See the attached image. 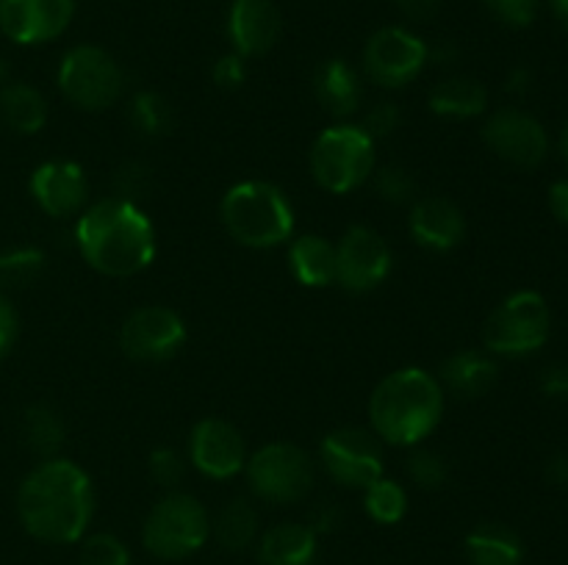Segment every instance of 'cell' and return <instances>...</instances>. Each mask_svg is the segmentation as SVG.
I'll return each mask as SVG.
<instances>
[{
  "instance_id": "6da1fadb",
  "label": "cell",
  "mask_w": 568,
  "mask_h": 565,
  "mask_svg": "<svg viewBox=\"0 0 568 565\" xmlns=\"http://www.w3.org/2000/svg\"><path fill=\"white\" fill-rule=\"evenodd\" d=\"M17 515L37 541L78 543L94 515L92 476L67 458L42 460L20 482Z\"/></svg>"
},
{
  "instance_id": "7a4b0ae2",
  "label": "cell",
  "mask_w": 568,
  "mask_h": 565,
  "mask_svg": "<svg viewBox=\"0 0 568 565\" xmlns=\"http://www.w3.org/2000/svg\"><path fill=\"white\" fill-rule=\"evenodd\" d=\"M81 258L105 277H133L155 260V227L144 208L125 197L87 205L75 222Z\"/></svg>"
},
{
  "instance_id": "3957f363",
  "label": "cell",
  "mask_w": 568,
  "mask_h": 565,
  "mask_svg": "<svg viewBox=\"0 0 568 565\" xmlns=\"http://www.w3.org/2000/svg\"><path fill=\"white\" fill-rule=\"evenodd\" d=\"M444 415V386L419 366H405L377 382L369 399L372 432L392 446H419Z\"/></svg>"
},
{
  "instance_id": "277c9868",
  "label": "cell",
  "mask_w": 568,
  "mask_h": 565,
  "mask_svg": "<svg viewBox=\"0 0 568 565\" xmlns=\"http://www.w3.org/2000/svg\"><path fill=\"white\" fill-rule=\"evenodd\" d=\"M220 216L227 236L250 249H275L294 236L292 199L270 181L233 183L222 194Z\"/></svg>"
},
{
  "instance_id": "5b68a950",
  "label": "cell",
  "mask_w": 568,
  "mask_h": 565,
  "mask_svg": "<svg viewBox=\"0 0 568 565\" xmlns=\"http://www.w3.org/2000/svg\"><path fill=\"white\" fill-rule=\"evenodd\" d=\"M311 175L331 194H349L375 175V138L353 122L325 127L311 144Z\"/></svg>"
},
{
  "instance_id": "8992f818",
  "label": "cell",
  "mask_w": 568,
  "mask_h": 565,
  "mask_svg": "<svg viewBox=\"0 0 568 565\" xmlns=\"http://www.w3.org/2000/svg\"><path fill=\"white\" fill-rule=\"evenodd\" d=\"M211 535L209 510L192 493L170 491L153 504L142 526V543L153 557L186 559L205 546Z\"/></svg>"
},
{
  "instance_id": "52a82bcc",
  "label": "cell",
  "mask_w": 568,
  "mask_h": 565,
  "mask_svg": "<svg viewBox=\"0 0 568 565\" xmlns=\"http://www.w3.org/2000/svg\"><path fill=\"white\" fill-rule=\"evenodd\" d=\"M552 332V314L538 291H514L494 308L483 327V347L503 358L536 355Z\"/></svg>"
},
{
  "instance_id": "ba28073f",
  "label": "cell",
  "mask_w": 568,
  "mask_h": 565,
  "mask_svg": "<svg viewBox=\"0 0 568 565\" xmlns=\"http://www.w3.org/2000/svg\"><path fill=\"white\" fill-rule=\"evenodd\" d=\"M59 92L81 111H105L125 92V72L109 50L98 44H75L55 72Z\"/></svg>"
},
{
  "instance_id": "9c48e42d",
  "label": "cell",
  "mask_w": 568,
  "mask_h": 565,
  "mask_svg": "<svg viewBox=\"0 0 568 565\" xmlns=\"http://www.w3.org/2000/svg\"><path fill=\"white\" fill-rule=\"evenodd\" d=\"M250 491L270 504H294L314 487V460L305 449L288 441H272L247 454Z\"/></svg>"
},
{
  "instance_id": "30bf717a",
  "label": "cell",
  "mask_w": 568,
  "mask_h": 565,
  "mask_svg": "<svg viewBox=\"0 0 568 565\" xmlns=\"http://www.w3.org/2000/svg\"><path fill=\"white\" fill-rule=\"evenodd\" d=\"M427 64H430V44L403 25H386L372 33L361 55L364 75L383 89L408 86Z\"/></svg>"
},
{
  "instance_id": "8fae6325",
  "label": "cell",
  "mask_w": 568,
  "mask_h": 565,
  "mask_svg": "<svg viewBox=\"0 0 568 565\" xmlns=\"http://www.w3.org/2000/svg\"><path fill=\"white\" fill-rule=\"evenodd\" d=\"M320 463L333 482L364 491L383 476L381 438L361 427H342L322 438Z\"/></svg>"
},
{
  "instance_id": "7c38bea8",
  "label": "cell",
  "mask_w": 568,
  "mask_h": 565,
  "mask_svg": "<svg viewBox=\"0 0 568 565\" xmlns=\"http://www.w3.org/2000/svg\"><path fill=\"white\" fill-rule=\"evenodd\" d=\"M186 321L164 305L136 308L120 327V349L136 363H164L186 343Z\"/></svg>"
},
{
  "instance_id": "4fadbf2b",
  "label": "cell",
  "mask_w": 568,
  "mask_h": 565,
  "mask_svg": "<svg viewBox=\"0 0 568 565\" xmlns=\"http://www.w3.org/2000/svg\"><path fill=\"white\" fill-rule=\"evenodd\" d=\"M394 269V253L386 238L366 225L344 230L336 244V282L353 294L381 288Z\"/></svg>"
},
{
  "instance_id": "5bb4252c",
  "label": "cell",
  "mask_w": 568,
  "mask_h": 565,
  "mask_svg": "<svg viewBox=\"0 0 568 565\" xmlns=\"http://www.w3.org/2000/svg\"><path fill=\"white\" fill-rule=\"evenodd\" d=\"M483 142L497 158L519 170H536L549 155V133L544 122L516 105L499 109L488 116L483 125Z\"/></svg>"
},
{
  "instance_id": "9a60e30c",
  "label": "cell",
  "mask_w": 568,
  "mask_h": 565,
  "mask_svg": "<svg viewBox=\"0 0 568 565\" xmlns=\"http://www.w3.org/2000/svg\"><path fill=\"white\" fill-rule=\"evenodd\" d=\"M186 460H192L194 469L209 480H233L247 465V446L242 432L231 421L209 415L194 424Z\"/></svg>"
},
{
  "instance_id": "2e32d148",
  "label": "cell",
  "mask_w": 568,
  "mask_h": 565,
  "mask_svg": "<svg viewBox=\"0 0 568 565\" xmlns=\"http://www.w3.org/2000/svg\"><path fill=\"white\" fill-rule=\"evenodd\" d=\"M75 17V0H0V31L14 44L59 39Z\"/></svg>"
},
{
  "instance_id": "e0dca14e",
  "label": "cell",
  "mask_w": 568,
  "mask_h": 565,
  "mask_svg": "<svg viewBox=\"0 0 568 565\" xmlns=\"http://www.w3.org/2000/svg\"><path fill=\"white\" fill-rule=\"evenodd\" d=\"M31 197L39 208L53 219H67V216H78L87 208L89 199V181L81 164L67 158L44 161L33 170L31 181Z\"/></svg>"
},
{
  "instance_id": "ac0fdd59",
  "label": "cell",
  "mask_w": 568,
  "mask_h": 565,
  "mask_svg": "<svg viewBox=\"0 0 568 565\" xmlns=\"http://www.w3.org/2000/svg\"><path fill=\"white\" fill-rule=\"evenodd\" d=\"M283 31V17L272 0H233L227 9V39L242 59L270 53Z\"/></svg>"
},
{
  "instance_id": "d6986e66",
  "label": "cell",
  "mask_w": 568,
  "mask_h": 565,
  "mask_svg": "<svg viewBox=\"0 0 568 565\" xmlns=\"http://www.w3.org/2000/svg\"><path fill=\"white\" fill-rule=\"evenodd\" d=\"M408 230L419 247L430 249V253H449L464 242L466 216L453 199L442 197V194L416 197L410 203Z\"/></svg>"
},
{
  "instance_id": "ffe728a7",
  "label": "cell",
  "mask_w": 568,
  "mask_h": 565,
  "mask_svg": "<svg viewBox=\"0 0 568 565\" xmlns=\"http://www.w3.org/2000/svg\"><path fill=\"white\" fill-rule=\"evenodd\" d=\"M499 380V366L491 352L486 349H458L449 355L438 371V382L444 391H453L458 397L477 399L486 397Z\"/></svg>"
},
{
  "instance_id": "44dd1931",
  "label": "cell",
  "mask_w": 568,
  "mask_h": 565,
  "mask_svg": "<svg viewBox=\"0 0 568 565\" xmlns=\"http://www.w3.org/2000/svg\"><path fill=\"white\" fill-rule=\"evenodd\" d=\"M314 94L327 114L344 120L364 103V81L349 61L327 59L314 75Z\"/></svg>"
},
{
  "instance_id": "7402d4cb",
  "label": "cell",
  "mask_w": 568,
  "mask_h": 565,
  "mask_svg": "<svg viewBox=\"0 0 568 565\" xmlns=\"http://www.w3.org/2000/svg\"><path fill=\"white\" fill-rule=\"evenodd\" d=\"M288 269L305 288H325L336 282V244L320 233H303L288 242Z\"/></svg>"
},
{
  "instance_id": "603a6c76",
  "label": "cell",
  "mask_w": 568,
  "mask_h": 565,
  "mask_svg": "<svg viewBox=\"0 0 568 565\" xmlns=\"http://www.w3.org/2000/svg\"><path fill=\"white\" fill-rule=\"evenodd\" d=\"M320 535L308 524H277L258 543L261 565H314Z\"/></svg>"
},
{
  "instance_id": "cb8c5ba5",
  "label": "cell",
  "mask_w": 568,
  "mask_h": 565,
  "mask_svg": "<svg viewBox=\"0 0 568 565\" xmlns=\"http://www.w3.org/2000/svg\"><path fill=\"white\" fill-rule=\"evenodd\" d=\"M427 105L433 114L444 116V120H475V116L486 114L488 92L475 78L453 75L430 89Z\"/></svg>"
},
{
  "instance_id": "d4e9b609",
  "label": "cell",
  "mask_w": 568,
  "mask_h": 565,
  "mask_svg": "<svg viewBox=\"0 0 568 565\" xmlns=\"http://www.w3.org/2000/svg\"><path fill=\"white\" fill-rule=\"evenodd\" d=\"M0 116L14 133L33 136L48 122V100L31 83L9 81L0 86Z\"/></svg>"
},
{
  "instance_id": "484cf974",
  "label": "cell",
  "mask_w": 568,
  "mask_h": 565,
  "mask_svg": "<svg viewBox=\"0 0 568 565\" xmlns=\"http://www.w3.org/2000/svg\"><path fill=\"white\" fill-rule=\"evenodd\" d=\"M466 557L471 565H521V537L505 524H480L466 535Z\"/></svg>"
},
{
  "instance_id": "4316f807",
  "label": "cell",
  "mask_w": 568,
  "mask_h": 565,
  "mask_svg": "<svg viewBox=\"0 0 568 565\" xmlns=\"http://www.w3.org/2000/svg\"><path fill=\"white\" fill-rule=\"evenodd\" d=\"M258 510L247 499H231L225 507L216 513V521L211 524V532L216 535L222 548L227 552H244L247 546H253V541L258 537Z\"/></svg>"
},
{
  "instance_id": "83f0119b",
  "label": "cell",
  "mask_w": 568,
  "mask_h": 565,
  "mask_svg": "<svg viewBox=\"0 0 568 565\" xmlns=\"http://www.w3.org/2000/svg\"><path fill=\"white\" fill-rule=\"evenodd\" d=\"M22 432H26L28 449L37 458H59L67 435L59 410H53L50 404H33V408H28L26 421H22Z\"/></svg>"
},
{
  "instance_id": "f1b7e54d",
  "label": "cell",
  "mask_w": 568,
  "mask_h": 565,
  "mask_svg": "<svg viewBox=\"0 0 568 565\" xmlns=\"http://www.w3.org/2000/svg\"><path fill=\"white\" fill-rule=\"evenodd\" d=\"M128 116H131V125L148 138L166 136V133H172V127H175V111H172V103L166 97H161L159 92L133 94Z\"/></svg>"
},
{
  "instance_id": "f546056e",
  "label": "cell",
  "mask_w": 568,
  "mask_h": 565,
  "mask_svg": "<svg viewBox=\"0 0 568 565\" xmlns=\"http://www.w3.org/2000/svg\"><path fill=\"white\" fill-rule=\"evenodd\" d=\"M364 510L372 521L388 526L397 524L408 513V493L399 485L397 480H388L386 474L381 480L372 482L369 487H364Z\"/></svg>"
},
{
  "instance_id": "4dcf8cb0",
  "label": "cell",
  "mask_w": 568,
  "mask_h": 565,
  "mask_svg": "<svg viewBox=\"0 0 568 565\" xmlns=\"http://www.w3.org/2000/svg\"><path fill=\"white\" fill-rule=\"evenodd\" d=\"M405 469H408L410 482L425 487V491H436V487H442L449 476L447 460L438 452H433V449H414V452L408 454Z\"/></svg>"
},
{
  "instance_id": "1f68e13d",
  "label": "cell",
  "mask_w": 568,
  "mask_h": 565,
  "mask_svg": "<svg viewBox=\"0 0 568 565\" xmlns=\"http://www.w3.org/2000/svg\"><path fill=\"white\" fill-rule=\"evenodd\" d=\"M78 565H131V552L116 535L98 532L83 541Z\"/></svg>"
},
{
  "instance_id": "d6a6232c",
  "label": "cell",
  "mask_w": 568,
  "mask_h": 565,
  "mask_svg": "<svg viewBox=\"0 0 568 565\" xmlns=\"http://www.w3.org/2000/svg\"><path fill=\"white\" fill-rule=\"evenodd\" d=\"M372 183H375L377 197L392 205L414 203L416 199V181L405 166H383V170H375Z\"/></svg>"
},
{
  "instance_id": "836d02e7",
  "label": "cell",
  "mask_w": 568,
  "mask_h": 565,
  "mask_svg": "<svg viewBox=\"0 0 568 565\" xmlns=\"http://www.w3.org/2000/svg\"><path fill=\"white\" fill-rule=\"evenodd\" d=\"M44 255L39 249H14L0 255V286H26L42 271Z\"/></svg>"
},
{
  "instance_id": "e575fe53",
  "label": "cell",
  "mask_w": 568,
  "mask_h": 565,
  "mask_svg": "<svg viewBox=\"0 0 568 565\" xmlns=\"http://www.w3.org/2000/svg\"><path fill=\"white\" fill-rule=\"evenodd\" d=\"M148 471L155 480V485L161 487H178L181 485L183 474H186V458H183L178 449L172 446H159L150 452L148 458Z\"/></svg>"
},
{
  "instance_id": "d590c367",
  "label": "cell",
  "mask_w": 568,
  "mask_h": 565,
  "mask_svg": "<svg viewBox=\"0 0 568 565\" xmlns=\"http://www.w3.org/2000/svg\"><path fill=\"white\" fill-rule=\"evenodd\" d=\"M488 14L508 28H527L532 25L538 14L541 0H483Z\"/></svg>"
},
{
  "instance_id": "8d00e7d4",
  "label": "cell",
  "mask_w": 568,
  "mask_h": 565,
  "mask_svg": "<svg viewBox=\"0 0 568 565\" xmlns=\"http://www.w3.org/2000/svg\"><path fill=\"white\" fill-rule=\"evenodd\" d=\"M358 125L364 127L375 142L377 138H388L392 133H397L399 125H403V111H399V105L388 103V100H381V103H375L369 111H366L364 120H361Z\"/></svg>"
},
{
  "instance_id": "74e56055",
  "label": "cell",
  "mask_w": 568,
  "mask_h": 565,
  "mask_svg": "<svg viewBox=\"0 0 568 565\" xmlns=\"http://www.w3.org/2000/svg\"><path fill=\"white\" fill-rule=\"evenodd\" d=\"M211 78L220 89H239L247 81V59H242L239 53H225L214 61L211 66Z\"/></svg>"
},
{
  "instance_id": "f35d334b",
  "label": "cell",
  "mask_w": 568,
  "mask_h": 565,
  "mask_svg": "<svg viewBox=\"0 0 568 565\" xmlns=\"http://www.w3.org/2000/svg\"><path fill=\"white\" fill-rule=\"evenodd\" d=\"M150 186V172L148 166L136 164V161H128L125 166H120L116 172V197H125L136 203V197H142Z\"/></svg>"
},
{
  "instance_id": "ab89813d",
  "label": "cell",
  "mask_w": 568,
  "mask_h": 565,
  "mask_svg": "<svg viewBox=\"0 0 568 565\" xmlns=\"http://www.w3.org/2000/svg\"><path fill=\"white\" fill-rule=\"evenodd\" d=\"M538 388L547 399L568 402V363H549L538 374Z\"/></svg>"
},
{
  "instance_id": "60d3db41",
  "label": "cell",
  "mask_w": 568,
  "mask_h": 565,
  "mask_svg": "<svg viewBox=\"0 0 568 565\" xmlns=\"http://www.w3.org/2000/svg\"><path fill=\"white\" fill-rule=\"evenodd\" d=\"M17 332H20V319H17V310L11 305V299L6 294H0V360L11 352L17 341Z\"/></svg>"
},
{
  "instance_id": "b9f144b4",
  "label": "cell",
  "mask_w": 568,
  "mask_h": 565,
  "mask_svg": "<svg viewBox=\"0 0 568 565\" xmlns=\"http://www.w3.org/2000/svg\"><path fill=\"white\" fill-rule=\"evenodd\" d=\"M410 22H430L442 11V0H394Z\"/></svg>"
},
{
  "instance_id": "7bdbcfd3",
  "label": "cell",
  "mask_w": 568,
  "mask_h": 565,
  "mask_svg": "<svg viewBox=\"0 0 568 565\" xmlns=\"http://www.w3.org/2000/svg\"><path fill=\"white\" fill-rule=\"evenodd\" d=\"M549 210L560 225H568V177H560L549 186Z\"/></svg>"
},
{
  "instance_id": "ee69618b",
  "label": "cell",
  "mask_w": 568,
  "mask_h": 565,
  "mask_svg": "<svg viewBox=\"0 0 568 565\" xmlns=\"http://www.w3.org/2000/svg\"><path fill=\"white\" fill-rule=\"evenodd\" d=\"M547 480L552 485H568V449H560L547 460Z\"/></svg>"
},
{
  "instance_id": "f6af8a7d",
  "label": "cell",
  "mask_w": 568,
  "mask_h": 565,
  "mask_svg": "<svg viewBox=\"0 0 568 565\" xmlns=\"http://www.w3.org/2000/svg\"><path fill=\"white\" fill-rule=\"evenodd\" d=\"M336 524H338L336 507H333V504H322V507L314 513V524H308V526L316 532V535H320V532H331Z\"/></svg>"
},
{
  "instance_id": "bcb514c9",
  "label": "cell",
  "mask_w": 568,
  "mask_h": 565,
  "mask_svg": "<svg viewBox=\"0 0 568 565\" xmlns=\"http://www.w3.org/2000/svg\"><path fill=\"white\" fill-rule=\"evenodd\" d=\"M530 83H532L530 72H527L525 66H516V70L508 75V83H505V89H508L510 94H516V97H521V94L530 92Z\"/></svg>"
},
{
  "instance_id": "7dc6e473",
  "label": "cell",
  "mask_w": 568,
  "mask_h": 565,
  "mask_svg": "<svg viewBox=\"0 0 568 565\" xmlns=\"http://www.w3.org/2000/svg\"><path fill=\"white\" fill-rule=\"evenodd\" d=\"M549 9H552L555 20L568 31V0H549Z\"/></svg>"
},
{
  "instance_id": "c3c4849f",
  "label": "cell",
  "mask_w": 568,
  "mask_h": 565,
  "mask_svg": "<svg viewBox=\"0 0 568 565\" xmlns=\"http://www.w3.org/2000/svg\"><path fill=\"white\" fill-rule=\"evenodd\" d=\"M558 150H560V158H564V164H566V170H568V122H566V127H564V131H560V138H558Z\"/></svg>"
},
{
  "instance_id": "681fc988",
  "label": "cell",
  "mask_w": 568,
  "mask_h": 565,
  "mask_svg": "<svg viewBox=\"0 0 568 565\" xmlns=\"http://www.w3.org/2000/svg\"><path fill=\"white\" fill-rule=\"evenodd\" d=\"M6 78H9V66H6L3 61H0V86H6V83H9V81H6Z\"/></svg>"
}]
</instances>
